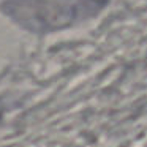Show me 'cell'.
I'll use <instances>...</instances> for the list:
<instances>
[{
  "label": "cell",
  "instance_id": "1",
  "mask_svg": "<svg viewBox=\"0 0 147 147\" xmlns=\"http://www.w3.org/2000/svg\"><path fill=\"white\" fill-rule=\"evenodd\" d=\"M108 3L109 0H2L0 10L21 29L46 35L98 16Z\"/></svg>",
  "mask_w": 147,
  "mask_h": 147
}]
</instances>
